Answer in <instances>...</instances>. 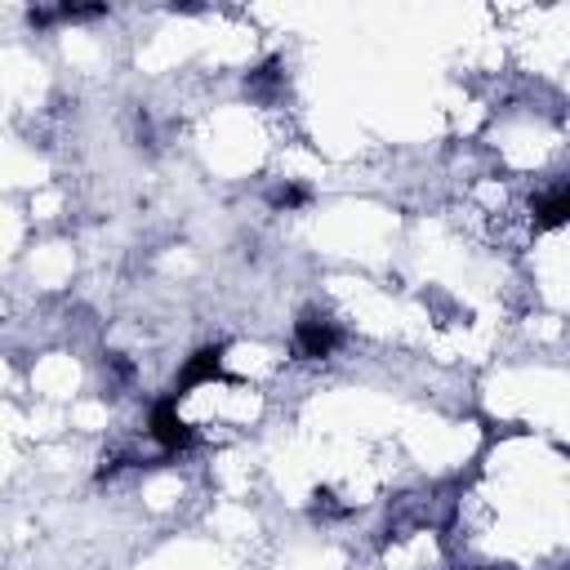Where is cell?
Returning a JSON list of instances; mask_svg holds the SVG:
<instances>
[{
  "instance_id": "cell-6",
  "label": "cell",
  "mask_w": 570,
  "mask_h": 570,
  "mask_svg": "<svg viewBox=\"0 0 570 570\" xmlns=\"http://www.w3.org/2000/svg\"><path fill=\"white\" fill-rule=\"evenodd\" d=\"M267 205H272L276 214L307 209V205H312V187H307V183H276V187L267 191Z\"/></svg>"
},
{
  "instance_id": "cell-8",
  "label": "cell",
  "mask_w": 570,
  "mask_h": 570,
  "mask_svg": "<svg viewBox=\"0 0 570 570\" xmlns=\"http://www.w3.org/2000/svg\"><path fill=\"white\" fill-rule=\"evenodd\" d=\"M312 517H321V521H338V517H347V508L338 503L334 490H316V494H312Z\"/></svg>"
},
{
  "instance_id": "cell-5",
  "label": "cell",
  "mask_w": 570,
  "mask_h": 570,
  "mask_svg": "<svg viewBox=\"0 0 570 570\" xmlns=\"http://www.w3.org/2000/svg\"><path fill=\"white\" fill-rule=\"evenodd\" d=\"M534 227L539 232H552V227H561L566 223V214H570V191H566V183H557V187H548L543 196H534Z\"/></svg>"
},
{
  "instance_id": "cell-7",
  "label": "cell",
  "mask_w": 570,
  "mask_h": 570,
  "mask_svg": "<svg viewBox=\"0 0 570 570\" xmlns=\"http://www.w3.org/2000/svg\"><path fill=\"white\" fill-rule=\"evenodd\" d=\"M102 370H107V374H111V383H120V387H129V383H134V374H138V370H134V361H129L125 352H107V356H102Z\"/></svg>"
},
{
  "instance_id": "cell-2",
  "label": "cell",
  "mask_w": 570,
  "mask_h": 570,
  "mask_svg": "<svg viewBox=\"0 0 570 570\" xmlns=\"http://www.w3.org/2000/svg\"><path fill=\"white\" fill-rule=\"evenodd\" d=\"M147 436H151L165 454H183V450H191V445H196V428L178 414V396H169V392H165V396L151 405Z\"/></svg>"
},
{
  "instance_id": "cell-1",
  "label": "cell",
  "mask_w": 570,
  "mask_h": 570,
  "mask_svg": "<svg viewBox=\"0 0 570 570\" xmlns=\"http://www.w3.org/2000/svg\"><path fill=\"white\" fill-rule=\"evenodd\" d=\"M343 347V330L338 321H330L325 312H303L294 321V356L298 361H325Z\"/></svg>"
},
{
  "instance_id": "cell-3",
  "label": "cell",
  "mask_w": 570,
  "mask_h": 570,
  "mask_svg": "<svg viewBox=\"0 0 570 570\" xmlns=\"http://www.w3.org/2000/svg\"><path fill=\"white\" fill-rule=\"evenodd\" d=\"M245 98L249 102H258V107H272V102H281L285 98V62L281 58H263L258 67H249L245 71Z\"/></svg>"
},
{
  "instance_id": "cell-4",
  "label": "cell",
  "mask_w": 570,
  "mask_h": 570,
  "mask_svg": "<svg viewBox=\"0 0 570 570\" xmlns=\"http://www.w3.org/2000/svg\"><path fill=\"white\" fill-rule=\"evenodd\" d=\"M214 379H223V347H200V352H191V356L183 361V370H178L169 396H187L191 387L214 383Z\"/></svg>"
}]
</instances>
